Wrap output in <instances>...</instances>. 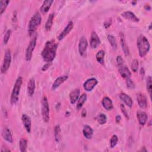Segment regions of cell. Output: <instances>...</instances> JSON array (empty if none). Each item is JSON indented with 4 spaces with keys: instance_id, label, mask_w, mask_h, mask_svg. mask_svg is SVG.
<instances>
[{
    "instance_id": "29",
    "label": "cell",
    "mask_w": 152,
    "mask_h": 152,
    "mask_svg": "<svg viewBox=\"0 0 152 152\" xmlns=\"http://www.w3.org/2000/svg\"><path fill=\"white\" fill-rule=\"evenodd\" d=\"M54 135H55V141L56 142H59L61 140V128H60V126L59 125H56L55 127Z\"/></svg>"
},
{
    "instance_id": "15",
    "label": "cell",
    "mask_w": 152,
    "mask_h": 152,
    "mask_svg": "<svg viewBox=\"0 0 152 152\" xmlns=\"http://www.w3.org/2000/svg\"><path fill=\"white\" fill-rule=\"evenodd\" d=\"M137 117L138 122L141 125H144L148 119V116L146 114V113L141 110L137 111Z\"/></svg>"
},
{
    "instance_id": "23",
    "label": "cell",
    "mask_w": 152,
    "mask_h": 152,
    "mask_svg": "<svg viewBox=\"0 0 152 152\" xmlns=\"http://www.w3.org/2000/svg\"><path fill=\"white\" fill-rule=\"evenodd\" d=\"M102 103L103 107L107 110H110L113 107L112 101L108 97H104L102 100Z\"/></svg>"
},
{
    "instance_id": "18",
    "label": "cell",
    "mask_w": 152,
    "mask_h": 152,
    "mask_svg": "<svg viewBox=\"0 0 152 152\" xmlns=\"http://www.w3.org/2000/svg\"><path fill=\"white\" fill-rule=\"evenodd\" d=\"M83 133L84 137L86 139L90 140L92 138V136L93 134V130L90 126L88 125H86L83 127Z\"/></svg>"
},
{
    "instance_id": "44",
    "label": "cell",
    "mask_w": 152,
    "mask_h": 152,
    "mask_svg": "<svg viewBox=\"0 0 152 152\" xmlns=\"http://www.w3.org/2000/svg\"><path fill=\"white\" fill-rule=\"evenodd\" d=\"M140 74L142 76L144 75V74H145V71H144V69L143 68H141V69H140Z\"/></svg>"
},
{
    "instance_id": "1",
    "label": "cell",
    "mask_w": 152,
    "mask_h": 152,
    "mask_svg": "<svg viewBox=\"0 0 152 152\" xmlns=\"http://www.w3.org/2000/svg\"><path fill=\"white\" fill-rule=\"evenodd\" d=\"M58 47V43L54 40L48 41L42 52V56L43 59L48 62H51L56 56V52Z\"/></svg>"
},
{
    "instance_id": "13",
    "label": "cell",
    "mask_w": 152,
    "mask_h": 152,
    "mask_svg": "<svg viewBox=\"0 0 152 152\" xmlns=\"http://www.w3.org/2000/svg\"><path fill=\"white\" fill-rule=\"evenodd\" d=\"M90 43V46L93 49H96L98 46V45L100 43V40L98 35L94 31H93L91 34Z\"/></svg>"
},
{
    "instance_id": "42",
    "label": "cell",
    "mask_w": 152,
    "mask_h": 152,
    "mask_svg": "<svg viewBox=\"0 0 152 152\" xmlns=\"http://www.w3.org/2000/svg\"><path fill=\"white\" fill-rule=\"evenodd\" d=\"M50 65V62H48L47 64H46L42 67V71H46V70L49 67Z\"/></svg>"
},
{
    "instance_id": "31",
    "label": "cell",
    "mask_w": 152,
    "mask_h": 152,
    "mask_svg": "<svg viewBox=\"0 0 152 152\" xmlns=\"http://www.w3.org/2000/svg\"><path fill=\"white\" fill-rule=\"evenodd\" d=\"M20 149L21 152H25L27 150V141L26 139L23 138L20 141Z\"/></svg>"
},
{
    "instance_id": "5",
    "label": "cell",
    "mask_w": 152,
    "mask_h": 152,
    "mask_svg": "<svg viewBox=\"0 0 152 152\" xmlns=\"http://www.w3.org/2000/svg\"><path fill=\"white\" fill-rule=\"evenodd\" d=\"M42 116L43 121L48 122L49 120V106L48 99L46 97H43L42 100Z\"/></svg>"
},
{
    "instance_id": "14",
    "label": "cell",
    "mask_w": 152,
    "mask_h": 152,
    "mask_svg": "<svg viewBox=\"0 0 152 152\" xmlns=\"http://www.w3.org/2000/svg\"><path fill=\"white\" fill-rule=\"evenodd\" d=\"M120 42H121V47H122V50L124 52V54L126 56H128L129 55V49L126 43L124 34L122 32L120 33Z\"/></svg>"
},
{
    "instance_id": "20",
    "label": "cell",
    "mask_w": 152,
    "mask_h": 152,
    "mask_svg": "<svg viewBox=\"0 0 152 152\" xmlns=\"http://www.w3.org/2000/svg\"><path fill=\"white\" fill-rule=\"evenodd\" d=\"M68 78V75H62V76H60V77H58L55 80V81L52 85V89L53 90L56 89L58 87H59V86L61 84L64 83Z\"/></svg>"
},
{
    "instance_id": "12",
    "label": "cell",
    "mask_w": 152,
    "mask_h": 152,
    "mask_svg": "<svg viewBox=\"0 0 152 152\" xmlns=\"http://www.w3.org/2000/svg\"><path fill=\"white\" fill-rule=\"evenodd\" d=\"M73 28V22L72 21H70L67 26L65 27V28L64 29V30L59 34V36H58V39L59 40H62L64 38H65V37L68 34V33L72 30Z\"/></svg>"
},
{
    "instance_id": "30",
    "label": "cell",
    "mask_w": 152,
    "mask_h": 152,
    "mask_svg": "<svg viewBox=\"0 0 152 152\" xmlns=\"http://www.w3.org/2000/svg\"><path fill=\"white\" fill-rule=\"evenodd\" d=\"M97 120L98 122L99 123V124L103 125V124H106L107 122V117L104 113H100L97 116Z\"/></svg>"
},
{
    "instance_id": "9",
    "label": "cell",
    "mask_w": 152,
    "mask_h": 152,
    "mask_svg": "<svg viewBox=\"0 0 152 152\" xmlns=\"http://www.w3.org/2000/svg\"><path fill=\"white\" fill-rule=\"evenodd\" d=\"M97 80L94 77H92L87 80L84 82L83 84V87L86 91H91L94 88V87L97 84Z\"/></svg>"
},
{
    "instance_id": "34",
    "label": "cell",
    "mask_w": 152,
    "mask_h": 152,
    "mask_svg": "<svg viewBox=\"0 0 152 152\" xmlns=\"http://www.w3.org/2000/svg\"><path fill=\"white\" fill-rule=\"evenodd\" d=\"M152 79L151 77L150 76H148L147 79V84H146V88L147 90L150 94V96H151V88H152V83H151Z\"/></svg>"
},
{
    "instance_id": "39",
    "label": "cell",
    "mask_w": 152,
    "mask_h": 152,
    "mask_svg": "<svg viewBox=\"0 0 152 152\" xmlns=\"http://www.w3.org/2000/svg\"><path fill=\"white\" fill-rule=\"evenodd\" d=\"M120 107H121V111H122V113L124 115L125 117L127 119H129V116H128V112H127V111H126V109L125 107V106H124L123 104H121Z\"/></svg>"
},
{
    "instance_id": "19",
    "label": "cell",
    "mask_w": 152,
    "mask_h": 152,
    "mask_svg": "<svg viewBox=\"0 0 152 152\" xmlns=\"http://www.w3.org/2000/svg\"><path fill=\"white\" fill-rule=\"evenodd\" d=\"M119 97L127 106L129 107H131L132 106V104H133L132 100L128 94H126L125 93H121L119 94Z\"/></svg>"
},
{
    "instance_id": "38",
    "label": "cell",
    "mask_w": 152,
    "mask_h": 152,
    "mask_svg": "<svg viewBox=\"0 0 152 152\" xmlns=\"http://www.w3.org/2000/svg\"><path fill=\"white\" fill-rule=\"evenodd\" d=\"M126 83L127 87H128V88L132 89V88H135V84H134V82L132 81V80H131L130 78L126 79Z\"/></svg>"
},
{
    "instance_id": "8",
    "label": "cell",
    "mask_w": 152,
    "mask_h": 152,
    "mask_svg": "<svg viewBox=\"0 0 152 152\" xmlns=\"http://www.w3.org/2000/svg\"><path fill=\"white\" fill-rule=\"evenodd\" d=\"M88 46V43L87 39L84 37H81L80 39L79 43H78V51L80 55L83 56L85 57L86 56V51Z\"/></svg>"
},
{
    "instance_id": "25",
    "label": "cell",
    "mask_w": 152,
    "mask_h": 152,
    "mask_svg": "<svg viewBox=\"0 0 152 152\" xmlns=\"http://www.w3.org/2000/svg\"><path fill=\"white\" fill-rule=\"evenodd\" d=\"M53 2V0H46V1H45L43 2V4L42 5L41 7H40V11L43 14L49 11V8H50Z\"/></svg>"
},
{
    "instance_id": "11",
    "label": "cell",
    "mask_w": 152,
    "mask_h": 152,
    "mask_svg": "<svg viewBox=\"0 0 152 152\" xmlns=\"http://www.w3.org/2000/svg\"><path fill=\"white\" fill-rule=\"evenodd\" d=\"M21 120L26 130L28 133H30L31 128V121L30 118L26 114H23L21 116Z\"/></svg>"
},
{
    "instance_id": "32",
    "label": "cell",
    "mask_w": 152,
    "mask_h": 152,
    "mask_svg": "<svg viewBox=\"0 0 152 152\" xmlns=\"http://www.w3.org/2000/svg\"><path fill=\"white\" fill-rule=\"evenodd\" d=\"M107 40L109 42L111 46H112V48L114 49H116L117 48V43L115 37L111 34H109L107 36Z\"/></svg>"
},
{
    "instance_id": "40",
    "label": "cell",
    "mask_w": 152,
    "mask_h": 152,
    "mask_svg": "<svg viewBox=\"0 0 152 152\" xmlns=\"http://www.w3.org/2000/svg\"><path fill=\"white\" fill-rule=\"evenodd\" d=\"M116 62L119 65H122L124 63V61L122 58L121 56H118L116 58Z\"/></svg>"
},
{
    "instance_id": "17",
    "label": "cell",
    "mask_w": 152,
    "mask_h": 152,
    "mask_svg": "<svg viewBox=\"0 0 152 152\" xmlns=\"http://www.w3.org/2000/svg\"><path fill=\"white\" fill-rule=\"evenodd\" d=\"M119 72L120 73L122 77L125 78L126 80L128 78H130L131 76V73L129 69L126 66H121L119 69Z\"/></svg>"
},
{
    "instance_id": "43",
    "label": "cell",
    "mask_w": 152,
    "mask_h": 152,
    "mask_svg": "<svg viewBox=\"0 0 152 152\" xmlns=\"http://www.w3.org/2000/svg\"><path fill=\"white\" fill-rule=\"evenodd\" d=\"M121 120V116L120 115H117L115 118V121L116 123H119Z\"/></svg>"
},
{
    "instance_id": "7",
    "label": "cell",
    "mask_w": 152,
    "mask_h": 152,
    "mask_svg": "<svg viewBox=\"0 0 152 152\" xmlns=\"http://www.w3.org/2000/svg\"><path fill=\"white\" fill-rule=\"evenodd\" d=\"M11 61V54L10 50H7L5 53L3 62L1 68V71L2 73H5L10 68Z\"/></svg>"
},
{
    "instance_id": "22",
    "label": "cell",
    "mask_w": 152,
    "mask_h": 152,
    "mask_svg": "<svg viewBox=\"0 0 152 152\" xmlns=\"http://www.w3.org/2000/svg\"><path fill=\"white\" fill-rule=\"evenodd\" d=\"M80 96V89L75 88L69 93V100L71 104H74Z\"/></svg>"
},
{
    "instance_id": "26",
    "label": "cell",
    "mask_w": 152,
    "mask_h": 152,
    "mask_svg": "<svg viewBox=\"0 0 152 152\" xmlns=\"http://www.w3.org/2000/svg\"><path fill=\"white\" fill-rule=\"evenodd\" d=\"M54 18V13H51L49 14L48 20H46V22L45 23V28L46 30L49 31L52 27V23H53V20Z\"/></svg>"
},
{
    "instance_id": "35",
    "label": "cell",
    "mask_w": 152,
    "mask_h": 152,
    "mask_svg": "<svg viewBox=\"0 0 152 152\" xmlns=\"http://www.w3.org/2000/svg\"><path fill=\"white\" fill-rule=\"evenodd\" d=\"M131 68L132 71H134V72H136L138 70V61L137 59H134L132 61V63L131 64Z\"/></svg>"
},
{
    "instance_id": "3",
    "label": "cell",
    "mask_w": 152,
    "mask_h": 152,
    "mask_svg": "<svg viewBox=\"0 0 152 152\" xmlns=\"http://www.w3.org/2000/svg\"><path fill=\"white\" fill-rule=\"evenodd\" d=\"M42 17L39 12H36L30 18L28 26V33L30 36L34 33L41 23Z\"/></svg>"
},
{
    "instance_id": "41",
    "label": "cell",
    "mask_w": 152,
    "mask_h": 152,
    "mask_svg": "<svg viewBox=\"0 0 152 152\" xmlns=\"http://www.w3.org/2000/svg\"><path fill=\"white\" fill-rule=\"evenodd\" d=\"M110 24H111V19L110 18V20H108L104 23V26L107 28L110 26Z\"/></svg>"
},
{
    "instance_id": "16",
    "label": "cell",
    "mask_w": 152,
    "mask_h": 152,
    "mask_svg": "<svg viewBox=\"0 0 152 152\" xmlns=\"http://www.w3.org/2000/svg\"><path fill=\"white\" fill-rule=\"evenodd\" d=\"M122 16L125 18L126 20H129L130 21H134V22H138L139 18L131 11H125L122 14Z\"/></svg>"
},
{
    "instance_id": "10",
    "label": "cell",
    "mask_w": 152,
    "mask_h": 152,
    "mask_svg": "<svg viewBox=\"0 0 152 152\" xmlns=\"http://www.w3.org/2000/svg\"><path fill=\"white\" fill-rule=\"evenodd\" d=\"M137 100L139 106L141 109H145L147 106V97L144 94L142 93H139L137 95Z\"/></svg>"
},
{
    "instance_id": "45",
    "label": "cell",
    "mask_w": 152,
    "mask_h": 152,
    "mask_svg": "<svg viewBox=\"0 0 152 152\" xmlns=\"http://www.w3.org/2000/svg\"><path fill=\"white\" fill-rule=\"evenodd\" d=\"M1 151H2V152H4V151H10V149L7 148V147H5V149H4L3 148H2V149H1Z\"/></svg>"
},
{
    "instance_id": "21",
    "label": "cell",
    "mask_w": 152,
    "mask_h": 152,
    "mask_svg": "<svg viewBox=\"0 0 152 152\" xmlns=\"http://www.w3.org/2000/svg\"><path fill=\"white\" fill-rule=\"evenodd\" d=\"M2 136L3 137V138L6 140L7 141H8V142L12 143L13 141V139H12V137L11 135V133L10 131V129L7 128H4L2 131Z\"/></svg>"
},
{
    "instance_id": "4",
    "label": "cell",
    "mask_w": 152,
    "mask_h": 152,
    "mask_svg": "<svg viewBox=\"0 0 152 152\" xmlns=\"http://www.w3.org/2000/svg\"><path fill=\"white\" fill-rule=\"evenodd\" d=\"M23 83V78L21 77H18L14 84L11 96V103L12 104H15L18 100V96L20 94V88Z\"/></svg>"
},
{
    "instance_id": "28",
    "label": "cell",
    "mask_w": 152,
    "mask_h": 152,
    "mask_svg": "<svg viewBox=\"0 0 152 152\" xmlns=\"http://www.w3.org/2000/svg\"><path fill=\"white\" fill-rule=\"evenodd\" d=\"M104 55H105L104 51L103 50H99L97 53L96 58L97 61L99 63H100L101 64H104Z\"/></svg>"
},
{
    "instance_id": "6",
    "label": "cell",
    "mask_w": 152,
    "mask_h": 152,
    "mask_svg": "<svg viewBox=\"0 0 152 152\" xmlns=\"http://www.w3.org/2000/svg\"><path fill=\"white\" fill-rule=\"evenodd\" d=\"M36 40H37V36H36L30 41V42L29 43V44L26 49L25 57H26V61H30L32 58L33 52V51L35 49L36 45Z\"/></svg>"
},
{
    "instance_id": "27",
    "label": "cell",
    "mask_w": 152,
    "mask_h": 152,
    "mask_svg": "<svg viewBox=\"0 0 152 152\" xmlns=\"http://www.w3.org/2000/svg\"><path fill=\"white\" fill-rule=\"evenodd\" d=\"M86 100H87V94L85 93H83V94L81 95V96L80 97V98L78 100V102L77 104V109H80L83 107V106L84 103L86 102Z\"/></svg>"
},
{
    "instance_id": "36",
    "label": "cell",
    "mask_w": 152,
    "mask_h": 152,
    "mask_svg": "<svg viewBox=\"0 0 152 152\" xmlns=\"http://www.w3.org/2000/svg\"><path fill=\"white\" fill-rule=\"evenodd\" d=\"M118 141V137L116 135H112V137H111L110 140V147L113 148L117 144Z\"/></svg>"
},
{
    "instance_id": "33",
    "label": "cell",
    "mask_w": 152,
    "mask_h": 152,
    "mask_svg": "<svg viewBox=\"0 0 152 152\" xmlns=\"http://www.w3.org/2000/svg\"><path fill=\"white\" fill-rule=\"evenodd\" d=\"M9 3H10L9 0H6V1L1 0L0 1V14H2V13L5 11Z\"/></svg>"
},
{
    "instance_id": "2",
    "label": "cell",
    "mask_w": 152,
    "mask_h": 152,
    "mask_svg": "<svg viewBox=\"0 0 152 152\" xmlns=\"http://www.w3.org/2000/svg\"><path fill=\"white\" fill-rule=\"evenodd\" d=\"M137 48L138 49L139 55L141 57H144L148 52L150 45L148 39L143 35H140L137 42Z\"/></svg>"
},
{
    "instance_id": "24",
    "label": "cell",
    "mask_w": 152,
    "mask_h": 152,
    "mask_svg": "<svg viewBox=\"0 0 152 152\" xmlns=\"http://www.w3.org/2000/svg\"><path fill=\"white\" fill-rule=\"evenodd\" d=\"M35 90V81L33 78H31L29 80L27 83V93L28 96H31L34 93Z\"/></svg>"
},
{
    "instance_id": "37",
    "label": "cell",
    "mask_w": 152,
    "mask_h": 152,
    "mask_svg": "<svg viewBox=\"0 0 152 152\" xmlns=\"http://www.w3.org/2000/svg\"><path fill=\"white\" fill-rule=\"evenodd\" d=\"M11 32H12V31H11V30H10V29L6 31V33H5V35H4V40H3V41H4V44L6 45V44L8 43V40H9V39H10V36H11Z\"/></svg>"
}]
</instances>
